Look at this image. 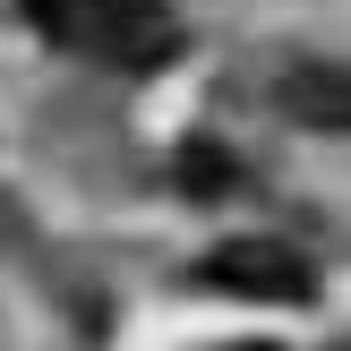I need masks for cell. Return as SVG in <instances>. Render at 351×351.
<instances>
[{
	"label": "cell",
	"mask_w": 351,
	"mask_h": 351,
	"mask_svg": "<svg viewBox=\"0 0 351 351\" xmlns=\"http://www.w3.org/2000/svg\"><path fill=\"white\" fill-rule=\"evenodd\" d=\"M26 17L77 60H112V69H163L180 51L163 0H26Z\"/></svg>",
	"instance_id": "obj_1"
},
{
	"label": "cell",
	"mask_w": 351,
	"mask_h": 351,
	"mask_svg": "<svg viewBox=\"0 0 351 351\" xmlns=\"http://www.w3.org/2000/svg\"><path fill=\"white\" fill-rule=\"evenodd\" d=\"M180 180H189V197H223V189H240V163L215 137H197V146H180Z\"/></svg>",
	"instance_id": "obj_3"
},
{
	"label": "cell",
	"mask_w": 351,
	"mask_h": 351,
	"mask_svg": "<svg viewBox=\"0 0 351 351\" xmlns=\"http://www.w3.org/2000/svg\"><path fill=\"white\" fill-rule=\"evenodd\" d=\"M197 274L215 291H232V300H274V308L317 300V266H308L300 249H283V240H223Z\"/></svg>",
	"instance_id": "obj_2"
}]
</instances>
